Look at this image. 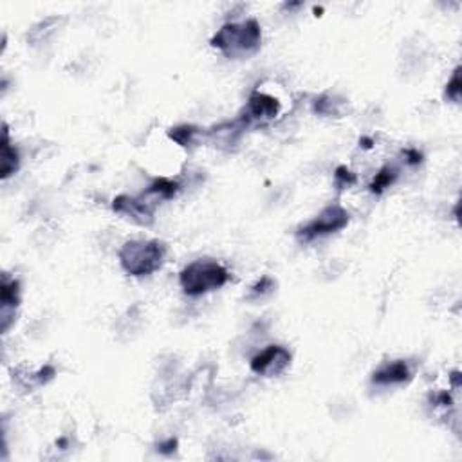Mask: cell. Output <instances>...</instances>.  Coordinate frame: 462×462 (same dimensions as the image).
Returning a JSON list of instances; mask_svg holds the SVG:
<instances>
[{
    "label": "cell",
    "mask_w": 462,
    "mask_h": 462,
    "mask_svg": "<svg viewBox=\"0 0 462 462\" xmlns=\"http://www.w3.org/2000/svg\"><path fill=\"white\" fill-rule=\"evenodd\" d=\"M262 30L255 18L246 22H228L212 38V47L222 51L228 58H246L260 49Z\"/></svg>",
    "instance_id": "6da1fadb"
},
{
    "label": "cell",
    "mask_w": 462,
    "mask_h": 462,
    "mask_svg": "<svg viewBox=\"0 0 462 462\" xmlns=\"http://www.w3.org/2000/svg\"><path fill=\"white\" fill-rule=\"evenodd\" d=\"M167 260V246L159 240H129L120 250L121 267L132 276H148Z\"/></svg>",
    "instance_id": "7a4b0ae2"
},
{
    "label": "cell",
    "mask_w": 462,
    "mask_h": 462,
    "mask_svg": "<svg viewBox=\"0 0 462 462\" xmlns=\"http://www.w3.org/2000/svg\"><path fill=\"white\" fill-rule=\"evenodd\" d=\"M229 280V273L222 264L212 258H199L188 264L179 275V283L188 296H200L221 289Z\"/></svg>",
    "instance_id": "3957f363"
},
{
    "label": "cell",
    "mask_w": 462,
    "mask_h": 462,
    "mask_svg": "<svg viewBox=\"0 0 462 462\" xmlns=\"http://www.w3.org/2000/svg\"><path fill=\"white\" fill-rule=\"evenodd\" d=\"M349 224V212L340 205H331L296 231V237L300 242H311L323 235L336 233Z\"/></svg>",
    "instance_id": "277c9868"
},
{
    "label": "cell",
    "mask_w": 462,
    "mask_h": 462,
    "mask_svg": "<svg viewBox=\"0 0 462 462\" xmlns=\"http://www.w3.org/2000/svg\"><path fill=\"white\" fill-rule=\"evenodd\" d=\"M291 352L282 345H271L251 359V371L264 378L280 376L291 365Z\"/></svg>",
    "instance_id": "5b68a950"
},
{
    "label": "cell",
    "mask_w": 462,
    "mask_h": 462,
    "mask_svg": "<svg viewBox=\"0 0 462 462\" xmlns=\"http://www.w3.org/2000/svg\"><path fill=\"white\" fill-rule=\"evenodd\" d=\"M280 113V103L276 98L269 96L266 92L255 91L250 96V101L246 105V110H244V116L240 117L244 125H250V123H264V121L275 120Z\"/></svg>",
    "instance_id": "8992f818"
},
{
    "label": "cell",
    "mask_w": 462,
    "mask_h": 462,
    "mask_svg": "<svg viewBox=\"0 0 462 462\" xmlns=\"http://www.w3.org/2000/svg\"><path fill=\"white\" fill-rule=\"evenodd\" d=\"M113 210L141 226H150L154 222V205H150V200H146L145 197L136 199V197L120 195L114 199Z\"/></svg>",
    "instance_id": "52a82bcc"
},
{
    "label": "cell",
    "mask_w": 462,
    "mask_h": 462,
    "mask_svg": "<svg viewBox=\"0 0 462 462\" xmlns=\"http://www.w3.org/2000/svg\"><path fill=\"white\" fill-rule=\"evenodd\" d=\"M0 320H2V331H8L15 320V311L20 304V283L18 280L9 278L8 275L2 276V285H0Z\"/></svg>",
    "instance_id": "ba28073f"
},
{
    "label": "cell",
    "mask_w": 462,
    "mask_h": 462,
    "mask_svg": "<svg viewBox=\"0 0 462 462\" xmlns=\"http://www.w3.org/2000/svg\"><path fill=\"white\" fill-rule=\"evenodd\" d=\"M412 378V371H410L409 363L403 359L397 361L385 363L372 374V383L379 385V387H392V385L406 383Z\"/></svg>",
    "instance_id": "9c48e42d"
},
{
    "label": "cell",
    "mask_w": 462,
    "mask_h": 462,
    "mask_svg": "<svg viewBox=\"0 0 462 462\" xmlns=\"http://www.w3.org/2000/svg\"><path fill=\"white\" fill-rule=\"evenodd\" d=\"M18 167H20V155H18L17 148L11 145V141H9L8 127L4 125V138H2V170H0L2 179H8L9 175H13L18 170Z\"/></svg>",
    "instance_id": "30bf717a"
},
{
    "label": "cell",
    "mask_w": 462,
    "mask_h": 462,
    "mask_svg": "<svg viewBox=\"0 0 462 462\" xmlns=\"http://www.w3.org/2000/svg\"><path fill=\"white\" fill-rule=\"evenodd\" d=\"M179 192V183L177 181L167 179V177H159L148 186L145 192L146 197H158V199H172L175 193Z\"/></svg>",
    "instance_id": "8fae6325"
},
{
    "label": "cell",
    "mask_w": 462,
    "mask_h": 462,
    "mask_svg": "<svg viewBox=\"0 0 462 462\" xmlns=\"http://www.w3.org/2000/svg\"><path fill=\"white\" fill-rule=\"evenodd\" d=\"M397 179V170L394 167H385L376 174L374 181L371 183V192L372 193H383L387 188L396 183Z\"/></svg>",
    "instance_id": "7c38bea8"
},
{
    "label": "cell",
    "mask_w": 462,
    "mask_h": 462,
    "mask_svg": "<svg viewBox=\"0 0 462 462\" xmlns=\"http://www.w3.org/2000/svg\"><path fill=\"white\" fill-rule=\"evenodd\" d=\"M197 134H199V129H197V127L181 125V127H175V129H172L170 132H168V136H170V139H174L177 145L190 146L195 143Z\"/></svg>",
    "instance_id": "4fadbf2b"
},
{
    "label": "cell",
    "mask_w": 462,
    "mask_h": 462,
    "mask_svg": "<svg viewBox=\"0 0 462 462\" xmlns=\"http://www.w3.org/2000/svg\"><path fill=\"white\" fill-rule=\"evenodd\" d=\"M275 289V280L269 278V276H262L251 288V293L248 295V300H258V298H264L266 295H269L271 291Z\"/></svg>",
    "instance_id": "5bb4252c"
},
{
    "label": "cell",
    "mask_w": 462,
    "mask_h": 462,
    "mask_svg": "<svg viewBox=\"0 0 462 462\" xmlns=\"http://www.w3.org/2000/svg\"><path fill=\"white\" fill-rule=\"evenodd\" d=\"M461 91H462V82H461V67H457L451 76V79L446 85V96L450 98V100L458 101L461 100Z\"/></svg>",
    "instance_id": "9a60e30c"
},
{
    "label": "cell",
    "mask_w": 462,
    "mask_h": 462,
    "mask_svg": "<svg viewBox=\"0 0 462 462\" xmlns=\"http://www.w3.org/2000/svg\"><path fill=\"white\" fill-rule=\"evenodd\" d=\"M336 105L338 101H334L331 96H321L320 100H316V103H314V110H316L318 114H323V116H331V114H338Z\"/></svg>",
    "instance_id": "2e32d148"
},
{
    "label": "cell",
    "mask_w": 462,
    "mask_h": 462,
    "mask_svg": "<svg viewBox=\"0 0 462 462\" xmlns=\"http://www.w3.org/2000/svg\"><path fill=\"white\" fill-rule=\"evenodd\" d=\"M334 179H336V184L338 186H350V184L356 183V175L352 174V172L349 170L347 167H340L336 170V174H334Z\"/></svg>",
    "instance_id": "e0dca14e"
},
{
    "label": "cell",
    "mask_w": 462,
    "mask_h": 462,
    "mask_svg": "<svg viewBox=\"0 0 462 462\" xmlns=\"http://www.w3.org/2000/svg\"><path fill=\"white\" fill-rule=\"evenodd\" d=\"M404 154H406V158H409L410 165H419L421 159H423V155H421L417 150H406Z\"/></svg>",
    "instance_id": "ac0fdd59"
},
{
    "label": "cell",
    "mask_w": 462,
    "mask_h": 462,
    "mask_svg": "<svg viewBox=\"0 0 462 462\" xmlns=\"http://www.w3.org/2000/svg\"><path fill=\"white\" fill-rule=\"evenodd\" d=\"M175 446H177V441H175V439H168V442L161 444L159 451H161V454H168V451H174L175 450Z\"/></svg>",
    "instance_id": "d6986e66"
}]
</instances>
